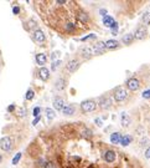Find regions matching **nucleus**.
Returning a JSON list of instances; mask_svg holds the SVG:
<instances>
[{"label": "nucleus", "mask_w": 150, "mask_h": 168, "mask_svg": "<svg viewBox=\"0 0 150 168\" xmlns=\"http://www.w3.org/2000/svg\"><path fill=\"white\" fill-rule=\"evenodd\" d=\"M143 21L145 25H150V13H145L143 15Z\"/></svg>", "instance_id": "24"}, {"label": "nucleus", "mask_w": 150, "mask_h": 168, "mask_svg": "<svg viewBox=\"0 0 150 168\" xmlns=\"http://www.w3.org/2000/svg\"><path fill=\"white\" fill-rule=\"evenodd\" d=\"M99 106L102 108H109L112 106V100L110 99H103L102 101H99Z\"/></svg>", "instance_id": "19"}, {"label": "nucleus", "mask_w": 150, "mask_h": 168, "mask_svg": "<svg viewBox=\"0 0 150 168\" xmlns=\"http://www.w3.org/2000/svg\"><path fill=\"white\" fill-rule=\"evenodd\" d=\"M40 118H41V117H40V116H37V117L35 118V121H33V122H32V125H37V123H39V121H40Z\"/></svg>", "instance_id": "38"}, {"label": "nucleus", "mask_w": 150, "mask_h": 168, "mask_svg": "<svg viewBox=\"0 0 150 168\" xmlns=\"http://www.w3.org/2000/svg\"><path fill=\"white\" fill-rule=\"evenodd\" d=\"M40 111H41L40 107H35V108H33V112H32L33 116H35V117H36V116H39L40 115Z\"/></svg>", "instance_id": "30"}, {"label": "nucleus", "mask_w": 150, "mask_h": 168, "mask_svg": "<svg viewBox=\"0 0 150 168\" xmlns=\"http://www.w3.org/2000/svg\"><path fill=\"white\" fill-rule=\"evenodd\" d=\"M39 76L42 81H46V80H48V77H50V71H48V69H46V67H41L39 71Z\"/></svg>", "instance_id": "9"}, {"label": "nucleus", "mask_w": 150, "mask_h": 168, "mask_svg": "<svg viewBox=\"0 0 150 168\" xmlns=\"http://www.w3.org/2000/svg\"><path fill=\"white\" fill-rule=\"evenodd\" d=\"M16 115L19 116V117H22V116H25V115H26V112H25L24 108H19L17 112H16Z\"/></svg>", "instance_id": "29"}, {"label": "nucleus", "mask_w": 150, "mask_h": 168, "mask_svg": "<svg viewBox=\"0 0 150 168\" xmlns=\"http://www.w3.org/2000/svg\"><path fill=\"white\" fill-rule=\"evenodd\" d=\"M122 41L125 45H130L134 41V34H125V35H123Z\"/></svg>", "instance_id": "15"}, {"label": "nucleus", "mask_w": 150, "mask_h": 168, "mask_svg": "<svg viewBox=\"0 0 150 168\" xmlns=\"http://www.w3.org/2000/svg\"><path fill=\"white\" fill-rule=\"evenodd\" d=\"M99 13H100V15H103V16H107V10L106 9H102Z\"/></svg>", "instance_id": "37"}, {"label": "nucleus", "mask_w": 150, "mask_h": 168, "mask_svg": "<svg viewBox=\"0 0 150 168\" xmlns=\"http://www.w3.org/2000/svg\"><path fill=\"white\" fill-rule=\"evenodd\" d=\"M82 55H83V57H86V59L92 57V55H93L92 49H91V47H86V49H83V51H82Z\"/></svg>", "instance_id": "20"}, {"label": "nucleus", "mask_w": 150, "mask_h": 168, "mask_svg": "<svg viewBox=\"0 0 150 168\" xmlns=\"http://www.w3.org/2000/svg\"><path fill=\"white\" fill-rule=\"evenodd\" d=\"M127 97H128V92H127L124 88L119 87L114 91V100L117 101V102H123V101H125Z\"/></svg>", "instance_id": "2"}, {"label": "nucleus", "mask_w": 150, "mask_h": 168, "mask_svg": "<svg viewBox=\"0 0 150 168\" xmlns=\"http://www.w3.org/2000/svg\"><path fill=\"white\" fill-rule=\"evenodd\" d=\"M84 131H86V132L83 133V136H88V137H91V134H92V133L89 132V130H84Z\"/></svg>", "instance_id": "39"}, {"label": "nucleus", "mask_w": 150, "mask_h": 168, "mask_svg": "<svg viewBox=\"0 0 150 168\" xmlns=\"http://www.w3.org/2000/svg\"><path fill=\"white\" fill-rule=\"evenodd\" d=\"M45 168H55V166L51 162H46V164H45Z\"/></svg>", "instance_id": "34"}, {"label": "nucleus", "mask_w": 150, "mask_h": 168, "mask_svg": "<svg viewBox=\"0 0 150 168\" xmlns=\"http://www.w3.org/2000/svg\"><path fill=\"white\" fill-rule=\"evenodd\" d=\"M104 46H106L107 49H115L119 46V43L117 40H108L104 43Z\"/></svg>", "instance_id": "17"}, {"label": "nucleus", "mask_w": 150, "mask_h": 168, "mask_svg": "<svg viewBox=\"0 0 150 168\" xmlns=\"http://www.w3.org/2000/svg\"><path fill=\"white\" fill-rule=\"evenodd\" d=\"M130 123H132V118L129 117L128 113L123 112V113H122V126L123 127H129Z\"/></svg>", "instance_id": "11"}, {"label": "nucleus", "mask_w": 150, "mask_h": 168, "mask_svg": "<svg viewBox=\"0 0 150 168\" xmlns=\"http://www.w3.org/2000/svg\"><path fill=\"white\" fill-rule=\"evenodd\" d=\"M74 111H76V108H74L73 105H65V107L62 110V113L66 116H72L74 113Z\"/></svg>", "instance_id": "10"}, {"label": "nucleus", "mask_w": 150, "mask_h": 168, "mask_svg": "<svg viewBox=\"0 0 150 168\" xmlns=\"http://www.w3.org/2000/svg\"><path fill=\"white\" fill-rule=\"evenodd\" d=\"M96 123L98 127H102V121H100V118H96Z\"/></svg>", "instance_id": "35"}, {"label": "nucleus", "mask_w": 150, "mask_h": 168, "mask_svg": "<svg viewBox=\"0 0 150 168\" xmlns=\"http://www.w3.org/2000/svg\"><path fill=\"white\" fill-rule=\"evenodd\" d=\"M112 34H113V35H117L118 34V22L117 21H115L113 26H112Z\"/></svg>", "instance_id": "26"}, {"label": "nucleus", "mask_w": 150, "mask_h": 168, "mask_svg": "<svg viewBox=\"0 0 150 168\" xmlns=\"http://www.w3.org/2000/svg\"><path fill=\"white\" fill-rule=\"evenodd\" d=\"M33 37H35V40L37 41V43H40V44H42L45 40H46V36H45V34L42 30H40V29H37L35 30V32H33Z\"/></svg>", "instance_id": "7"}, {"label": "nucleus", "mask_w": 150, "mask_h": 168, "mask_svg": "<svg viewBox=\"0 0 150 168\" xmlns=\"http://www.w3.org/2000/svg\"><path fill=\"white\" fill-rule=\"evenodd\" d=\"M145 157H147V158H150V146L145 149Z\"/></svg>", "instance_id": "33"}, {"label": "nucleus", "mask_w": 150, "mask_h": 168, "mask_svg": "<svg viewBox=\"0 0 150 168\" xmlns=\"http://www.w3.org/2000/svg\"><path fill=\"white\" fill-rule=\"evenodd\" d=\"M145 36H147V28L145 26H138V29L134 32V39L143 40Z\"/></svg>", "instance_id": "5"}, {"label": "nucleus", "mask_w": 150, "mask_h": 168, "mask_svg": "<svg viewBox=\"0 0 150 168\" xmlns=\"http://www.w3.org/2000/svg\"><path fill=\"white\" fill-rule=\"evenodd\" d=\"M143 97L144 99H150V90H147V91L143 92Z\"/></svg>", "instance_id": "32"}, {"label": "nucleus", "mask_w": 150, "mask_h": 168, "mask_svg": "<svg viewBox=\"0 0 150 168\" xmlns=\"http://www.w3.org/2000/svg\"><path fill=\"white\" fill-rule=\"evenodd\" d=\"M54 107L56 111H62L63 107H65V101L61 97H56L54 100Z\"/></svg>", "instance_id": "8"}, {"label": "nucleus", "mask_w": 150, "mask_h": 168, "mask_svg": "<svg viewBox=\"0 0 150 168\" xmlns=\"http://www.w3.org/2000/svg\"><path fill=\"white\" fill-rule=\"evenodd\" d=\"M114 22L115 21H114V19L112 16H104L103 18V24H104V26H107V28H112Z\"/></svg>", "instance_id": "18"}, {"label": "nucleus", "mask_w": 150, "mask_h": 168, "mask_svg": "<svg viewBox=\"0 0 150 168\" xmlns=\"http://www.w3.org/2000/svg\"><path fill=\"white\" fill-rule=\"evenodd\" d=\"M20 158H21V153H17V155L14 157V159H13V164H16V163H19V161H20Z\"/></svg>", "instance_id": "28"}, {"label": "nucleus", "mask_w": 150, "mask_h": 168, "mask_svg": "<svg viewBox=\"0 0 150 168\" xmlns=\"http://www.w3.org/2000/svg\"><path fill=\"white\" fill-rule=\"evenodd\" d=\"M65 87H66V81L63 80V78H60V80L56 82V88L60 90V91H62Z\"/></svg>", "instance_id": "21"}, {"label": "nucleus", "mask_w": 150, "mask_h": 168, "mask_svg": "<svg viewBox=\"0 0 150 168\" xmlns=\"http://www.w3.org/2000/svg\"><path fill=\"white\" fill-rule=\"evenodd\" d=\"M11 147H13V140L10 137H4L0 140V149L1 151H10Z\"/></svg>", "instance_id": "3"}, {"label": "nucleus", "mask_w": 150, "mask_h": 168, "mask_svg": "<svg viewBox=\"0 0 150 168\" xmlns=\"http://www.w3.org/2000/svg\"><path fill=\"white\" fill-rule=\"evenodd\" d=\"M46 116L50 121H52L56 117V111H54L52 108H46Z\"/></svg>", "instance_id": "22"}, {"label": "nucleus", "mask_w": 150, "mask_h": 168, "mask_svg": "<svg viewBox=\"0 0 150 168\" xmlns=\"http://www.w3.org/2000/svg\"><path fill=\"white\" fill-rule=\"evenodd\" d=\"M57 3H58V4H65L66 1H65V0H57Z\"/></svg>", "instance_id": "40"}, {"label": "nucleus", "mask_w": 150, "mask_h": 168, "mask_svg": "<svg viewBox=\"0 0 150 168\" xmlns=\"http://www.w3.org/2000/svg\"><path fill=\"white\" fill-rule=\"evenodd\" d=\"M133 141V137L130 136V134H125V136H122V140H121V144L123 147H127V146H129L132 143Z\"/></svg>", "instance_id": "12"}, {"label": "nucleus", "mask_w": 150, "mask_h": 168, "mask_svg": "<svg viewBox=\"0 0 150 168\" xmlns=\"http://www.w3.org/2000/svg\"><path fill=\"white\" fill-rule=\"evenodd\" d=\"M149 144V140L147 137H144V138H141V141H140V146L141 147H144V146H148Z\"/></svg>", "instance_id": "27"}, {"label": "nucleus", "mask_w": 150, "mask_h": 168, "mask_svg": "<svg viewBox=\"0 0 150 168\" xmlns=\"http://www.w3.org/2000/svg\"><path fill=\"white\" fill-rule=\"evenodd\" d=\"M104 159H106V162L108 163H112L115 161V153L113 151H107L104 153Z\"/></svg>", "instance_id": "13"}, {"label": "nucleus", "mask_w": 150, "mask_h": 168, "mask_svg": "<svg viewBox=\"0 0 150 168\" xmlns=\"http://www.w3.org/2000/svg\"><path fill=\"white\" fill-rule=\"evenodd\" d=\"M121 140H122V134L119 132H114V133L110 134V142L112 143L118 144V143H121Z\"/></svg>", "instance_id": "16"}, {"label": "nucleus", "mask_w": 150, "mask_h": 168, "mask_svg": "<svg viewBox=\"0 0 150 168\" xmlns=\"http://www.w3.org/2000/svg\"><path fill=\"white\" fill-rule=\"evenodd\" d=\"M127 87H128L130 91H137L138 88L140 87V82L138 78L133 77V78H129L128 81H127Z\"/></svg>", "instance_id": "4"}, {"label": "nucleus", "mask_w": 150, "mask_h": 168, "mask_svg": "<svg viewBox=\"0 0 150 168\" xmlns=\"http://www.w3.org/2000/svg\"><path fill=\"white\" fill-rule=\"evenodd\" d=\"M96 107H97V103L93 100H86L81 103V110L83 112H92L96 110Z\"/></svg>", "instance_id": "1"}, {"label": "nucleus", "mask_w": 150, "mask_h": 168, "mask_svg": "<svg viewBox=\"0 0 150 168\" xmlns=\"http://www.w3.org/2000/svg\"><path fill=\"white\" fill-rule=\"evenodd\" d=\"M46 61H47V56L45 55V54H37L36 55V62H37V65L44 66L45 63H46Z\"/></svg>", "instance_id": "14"}, {"label": "nucleus", "mask_w": 150, "mask_h": 168, "mask_svg": "<svg viewBox=\"0 0 150 168\" xmlns=\"http://www.w3.org/2000/svg\"><path fill=\"white\" fill-rule=\"evenodd\" d=\"M14 110H15V106H14V105H10V106L7 107V111H9V112H13Z\"/></svg>", "instance_id": "36"}, {"label": "nucleus", "mask_w": 150, "mask_h": 168, "mask_svg": "<svg viewBox=\"0 0 150 168\" xmlns=\"http://www.w3.org/2000/svg\"><path fill=\"white\" fill-rule=\"evenodd\" d=\"M78 19H80V21L82 22H87L88 21V15L84 13V11H80V14H78Z\"/></svg>", "instance_id": "23"}, {"label": "nucleus", "mask_w": 150, "mask_h": 168, "mask_svg": "<svg viewBox=\"0 0 150 168\" xmlns=\"http://www.w3.org/2000/svg\"><path fill=\"white\" fill-rule=\"evenodd\" d=\"M33 95H35V93H33L32 90H29V91L26 92V95H25V99L27 100V101H30V100L33 99Z\"/></svg>", "instance_id": "25"}, {"label": "nucleus", "mask_w": 150, "mask_h": 168, "mask_svg": "<svg viewBox=\"0 0 150 168\" xmlns=\"http://www.w3.org/2000/svg\"><path fill=\"white\" fill-rule=\"evenodd\" d=\"M78 67H80V61H78V60H71V61H68L66 65V69L68 72H73V71H76Z\"/></svg>", "instance_id": "6"}, {"label": "nucleus", "mask_w": 150, "mask_h": 168, "mask_svg": "<svg viewBox=\"0 0 150 168\" xmlns=\"http://www.w3.org/2000/svg\"><path fill=\"white\" fill-rule=\"evenodd\" d=\"M1 161H3V157H1V155H0V163H1Z\"/></svg>", "instance_id": "41"}, {"label": "nucleus", "mask_w": 150, "mask_h": 168, "mask_svg": "<svg viewBox=\"0 0 150 168\" xmlns=\"http://www.w3.org/2000/svg\"><path fill=\"white\" fill-rule=\"evenodd\" d=\"M13 13L15 15H19V14H20V7H19V6H14L13 7Z\"/></svg>", "instance_id": "31"}]
</instances>
